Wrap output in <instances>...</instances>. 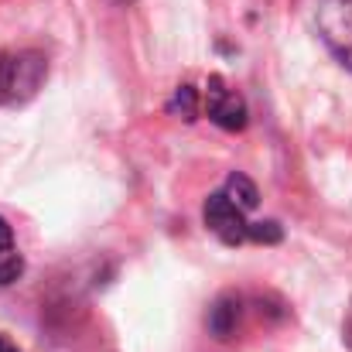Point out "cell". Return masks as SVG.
Segmentation results:
<instances>
[{
	"mask_svg": "<svg viewBox=\"0 0 352 352\" xmlns=\"http://www.w3.org/2000/svg\"><path fill=\"white\" fill-rule=\"evenodd\" d=\"M315 21L325 45L352 69V0H322Z\"/></svg>",
	"mask_w": 352,
	"mask_h": 352,
	"instance_id": "cell-3",
	"label": "cell"
},
{
	"mask_svg": "<svg viewBox=\"0 0 352 352\" xmlns=\"http://www.w3.org/2000/svg\"><path fill=\"white\" fill-rule=\"evenodd\" d=\"M171 110H175V113L182 110L185 120L195 117V113H199V96H195V89H192V86H182V89L175 93V100H171Z\"/></svg>",
	"mask_w": 352,
	"mask_h": 352,
	"instance_id": "cell-6",
	"label": "cell"
},
{
	"mask_svg": "<svg viewBox=\"0 0 352 352\" xmlns=\"http://www.w3.org/2000/svg\"><path fill=\"white\" fill-rule=\"evenodd\" d=\"M206 113H209L212 123H219L226 130H243L246 126V103H243V96L236 89H230L219 76H212L209 86H206Z\"/></svg>",
	"mask_w": 352,
	"mask_h": 352,
	"instance_id": "cell-4",
	"label": "cell"
},
{
	"mask_svg": "<svg viewBox=\"0 0 352 352\" xmlns=\"http://www.w3.org/2000/svg\"><path fill=\"white\" fill-rule=\"evenodd\" d=\"M21 274H24V256L17 253L14 230L7 226V219H0V287L14 284Z\"/></svg>",
	"mask_w": 352,
	"mask_h": 352,
	"instance_id": "cell-5",
	"label": "cell"
},
{
	"mask_svg": "<svg viewBox=\"0 0 352 352\" xmlns=\"http://www.w3.org/2000/svg\"><path fill=\"white\" fill-rule=\"evenodd\" d=\"M260 192L246 175H230V182L209 195L202 216L206 226L219 236L223 243L239 246V243H277L280 239V226L277 223H250L246 216L256 209Z\"/></svg>",
	"mask_w": 352,
	"mask_h": 352,
	"instance_id": "cell-1",
	"label": "cell"
},
{
	"mask_svg": "<svg viewBox=\"0 0 352 352\" xmlns=\"http://www.w3.org/2000/svg\"><path fill=\"white\" fill-rule=\"evenodd\" d=\"M45 79V58L34 52H0V107L28 100Z\"/></svg>",
	"mask_w": 352,
	"mask_h": 352,
	"instance_id": "cell-2",
	"label": "cell"
},
{
	"mask_svg": "<svg viewBox=\"0 0 352 352\" xmlns=\"http://www.w3.org/2000/svg\"><path fill=\"white\" fill-rule=\"evenodd\" d=\"M0 352H17V346H10L7 339H0Z\"/></svg>",
	"mask_w": 352,
	"mask_h": 352,
	"instance_id": "cell-7",
	"label": "cell"
}]
</instances>
